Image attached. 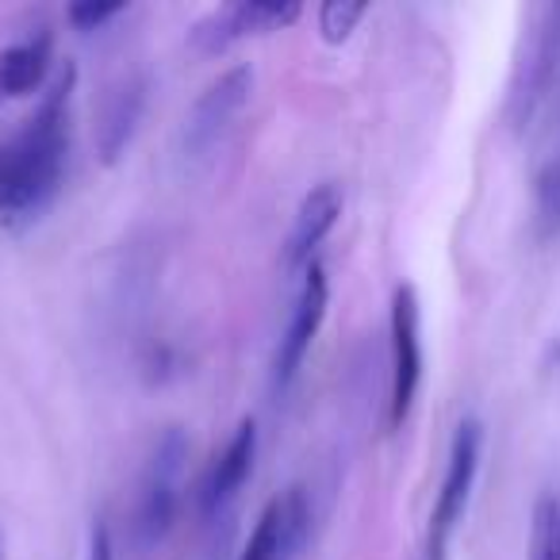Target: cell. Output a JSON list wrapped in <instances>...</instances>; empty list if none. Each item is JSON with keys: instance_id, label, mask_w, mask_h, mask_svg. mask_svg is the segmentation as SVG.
Segmentation results:
<instances>
[{"instance_id": "cell-1", "label": "cell", "mask_w": 560, "mask_h": 560, "mask_svg": "<svg viewBox=\"0 0 560 560\" xmlns=\"http://www.w3.org/2000/svg\"><path fill=\"white\" fill-rule=\"evenodd\" d=\"M78 70L66 62L47 85L35 116L24 131L0 147V219H32L62 188L66 154H70V101Z\"/></svg>"}, {"instance_id": "cell-2", "label": "cell", "mask_w": 560, "mask_h": 560, "mask_svg": "<svg viewBox=\"0 0 560 560\" xmlns=\"http://www.w3.org/2000/svg\"><path fill=\"white\" fill-rule=\"evenodd\" d=\"M188 438L180 430H165L154 442L139 480V499H135L131 534L142 552L158 549L170 537L173 522L180 511V480H185Z\"/></svg>"}, {"instance_id": "cell-3", "label": "cell", "mask_w": 560, "mask_h": 560, "mask_svg": "<svg viewBox=\"0 0 560 560\" xmlns=\"http://www.w3.org/2000/svg\"><path fill=\"white\" fill-rule=\"evenodd\" d=\"M480 457H483L480 419H460L457 430H453L450 457H445L442 488H438L434 511H430V522H427L422 560H445V552H450V541H453V534H457L460 518H465L476 476H480Z\"/></svg>"}, {"instance_id": "cell-4", "label": "cell", "mask_w": 560, "mask_h": 560, "mask_svg": "<svg viewBox=\"0 0 560 560\" xmlns=\"http://www.w3.org/2000/svg\"><path fill=\"white\" fill-rule=\"evenodd\" d=\"M249 96H254V70L249 66H234V70L219 73L188 108L185 127H180V158L185 165H208L223 150L226 135L234 131L238 116L246 112Z\"/></svg>"}, {"instance_id": "cell-5", "label": "cell", "mask_w": 560, "mask_h": 560, "mask_svg": "<svg viewBox=\"0 0 560 560\" xmlns=\"http://www.w3.org/2000/svg\"><path fill=\"white\" fill-rule=\"evenodd\" d=\"M327 304H330V280L327 269L319 261H312L304 272H300V289L296 300H292L289 312V327L280 335L277 353H272V392H289L292 381L304 369L307 353H312L315 338L323 330V319H327Z\"/></svg>"}, {"instance_id": "cell-6", "label": "cell", "mask_w": 560, "mask_h": 560, "mask_svg": "<svg viewBox=\"0 0 560 560\" xmlns=\"http://www.w3.org/2000/svg\"><path fill=\"white\" fill-rule=\"evenodd\" d=\"M392 335V388H388V430H399L407 422L422 384V312L419 292L411 284H399L392 292L388 312Z\"/></svg>"}, {"instance_id": "cell-7", "label": "cell", "mask_w": 560, "mask_h": 560, "mask_svg": "<svg viewBox=\"0 0 560 560\" xmlns=\"http://www.w3.org/2000/svg\"><path fill=\"white\" fill-rule=\"evenodd\" d=\"M296 20H300L296 0H234V4H223V9L196 20L188 27V43L200 55H223L234 43L292 27Z\"/></svg>"}, {"instance_id": "cell-8", "label": "cell", "mask_w": 560, "mask_h": 560, "mask_svg": "<svg viewBox=\"0 0 560 560\" xmlns=\"http://www.w3.org/2000/svg\"><path fill=\"white\" fill-rule=\"evenodd\" d=\"M307 534H312V503H307V491L296 483L265 503L238 560H296Z\"/></svg>"}, {"instance_id": "cell-9", "label": "cell", "mask_w": 560, "mask_h": 560, "mask_svg": "<svg viewBox=\"0 0 560 560\" xmlns=\"http://www.w3.org/2000/svg\"><path fill=\"white\" fill-rule=\"evenodd\" d=\"M342 208H346V196L335 180H323V185H315L312 192L300 200L289 242H284V265H289V269L304 272L307 265L315 261V254H319V246L327 242V234L335 231L338 219H342Z\"/></svg>"}, {"instance_id": "cell-10", "label": "cell", "mask_w": 560, "mask_h": 560, "mask_svg": "<svg viewBox=\"0 0 560 560\" xmlns=\"http://www.w3.org/2000/svg\"><path fill=\"white\" fill-rule=\"evenodd\" d=\"M254 457H257V422L242 419L238 427H234L231 442H226L223 453L211 460L208 476H203V483H200L203 518H215V514H223L226 506L234 503L242 483H246L249 472H254Z\"/></svg>"}, {"instance_id": "cell-11", "label": "cell", "mask_w": 560, "mask_h": 560, "mask_svg": "<svg viewBox=\"0 0 560 560\" xmlns=\"http://www.w3.org/2000/svg\"><path fill=\"white\" fill-rule=\"evenodd\" d=\"M50 66H55V39L47 32H35L0 50V108L39 93L50 81Z\"/></svg>"}, {"instance_id": "cell-12", "label": "cell", "mask_w": 560, "mask_h": 560, "mask_svg": "<svg viewBox=\"0 0 560 560\" xmlns=\"http://www.w3.org/2000/svg\"><path fill=\"white\" fill-rule=\"evenodd\" d=\"M142 104H147V81L131 78L119 89H112V96L104 101L101 127H96V150H101L104 165H116L124 158L127 142H131L135 127L142 119Z\"/></svg>"}, {"instance_id": "cell-13", "label": "cell", "mask_w": 560, "mask_h": 560, "mask_svg": "<svg viewBox=\"0 0 560 560\" xmlns=\"http://www.w3.org/2000/svg\"><path fill=\"white\" fill-rule=\"evenodd\" d=\"M534 219H537V231H541L545 238L560 231V135H557V147H552L549 154H545V162L537 165Z\"/></svg>"}, {"instance_id": "cell-14", "label": "cell", "mask_w": 560, "mask_h": 560, "mask_svg": "<svg viewBox=\"0 0 560 560\" xmlns=\"http://www.w3.org/2000/svg\"><path fill=\"white\" fill-rule=\"evenodd\" d=\"M529 560H560V495L545 491L529 518Z\"/></svg>"}, {"instance_id": "cell-15", "label": "cell", "mask_w": 560, "mask_h": 560, "mask_svg": "<svg viewBox=\"0 0 560 560\" xmlns=\"http://www.w3.org/2000/svg\"><path fill=\"white\" fill-rule=\"evenodd\" d=\"M369 16V4L361 0H327L319 4V35L330 47H342L350 43V35L358 32V24Z\"/></svg>"}, {"instance_id": "cell-16", "label": "cell", "mask_w": 560, "mask_h": 560, "mask_svg": "<svg viewBox=\"0 0 560 560\" xmlns=\"http://www.w3.org/2000/svg\"><path fill=\"white\" fill-rule=\"evenodd\" d=\"M127 4L124 0H112V4H96V0H81V4H70L66 9V20H70L78 32H96V27H104L108 20L124 16Z\"/></svg>"}, {"instance_id": "cell-17", "label": "cell", "mask_w": 560, "mask_h": 560, "mask_svg": "<svg viewBox=\"0 0 560 560\" xmlns=\"http://www.w3.org/2000/svg\"><path fill=\"white\" fill-rule=\"evenodd\" d=\"M85 560H116V545H112V534L101 518L93 522L89 529V549H85Z\"/></svg>"}, {"instance_id": "cell-18", "label": "cell", "mask_w": 560, "mask_h": 560, "mask_svg": "<svg viewBox=\"0 0 560 560\" xmlns=\"http://www.w3.org/2000/svg\"><path fill=\"white\" fill-rule=\"evenodd\" d=\"M0 560H4V534H0Z\"/></svg>"}]
</instances>
